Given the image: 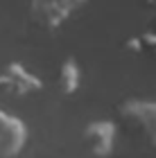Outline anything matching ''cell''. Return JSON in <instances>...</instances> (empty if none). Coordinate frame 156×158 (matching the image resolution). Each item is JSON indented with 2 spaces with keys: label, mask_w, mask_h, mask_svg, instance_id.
<instances>
[{
  "label": "cell",
  "mask_w": 156,
  "mask_h": 158,
  "mask_svg": "<svg viewBox=\"0 0 156 158\" xmlns=\"http://www.w3.org/2000/svg\"><path fill=\"white\" fill-rule=\"evenodd\" d=\"M120 118L136 135L156 149V99H127L120 104Z\"/></svg>",
  "instance_id": "1"
},
{
  "label": "cell",
  "mask_w": 156,
  "mask_h": 158,
  "mask_svg": "<svg viewBox=\"0 0 156 158\" xmlns=\"http://www.w3.org/2000/svg\"><path fill=\"white\" fill-rule=\"evenodd\" d=\"M88 0H30V16L43 30H59Z\"/></svg>",
  "instance_id": "2"
},
{
  "label": "cell",
  "mask_w": 156,
  "mask_h": 158,
  "mask_svg": "<svg viewBox=\"0 0 156 158\" xmlns=\"http://www.w3.org/2000/svg\"><path fill=\"white\" fill-rule=\"evenodd\" d=\"M0 88L16 97H25L43 88V81L20 63H7L0 73Z\"/></svg>",
  "instance_id": "3"
},
{
  "label": "cell",
  "mask_w": 156,
  "mask_h": 158,
  "mask_svg": "<svg viewBox=\"0 0 156 158\" xmlns=\"http://www.w3.org/2000/svg\"><path fill=\"white\" fill-rule=\"evenodd\" d=\"M84 142L95 158H109L116 149V124L111 120H93L84 129Z\"/></svg>",
  "instance_id": "4"
},
{
  "label": "cell",
  "mask_w": 156,
  "mask_h": 158,
  "mask_svg": "<svg viewBox=\"0 0 156 158\" xmlns=\"http://www.w3.org/2000/svg\"><path fill=\"white\" fill-rule=\"evenodd\" d=\"M27 142V129L18 118L0 111V156L16 158Z\"/></svg>",
  "instance_id": "5"
},
{
  "label": "cell",
  "mask_w": 156,
  "mask_h": 158,
  "mask_svg": "<svg viewBox=\"0 0 156 158\" xmlns=\"http://www.w3.org/2000/svg\"><path fill=\"white\" fill-rule=\"evenodd\" d=\"M79 84H82V70H79V63L77 59L68 56L66 61L59 66V77H57V86H59V93L61 95H75L79 90Z\"/></svg>",
  "instance_id": "6"
},
{
  "label": "cell",
  "mask_w": 156,
  "mask_h": 158,
  "mask_svg": "<svg viewBox=\"0 0 156 158\" xmlns=\"http://www.w3.org/2000/svg\"><path fill=\"white\" fill-rule=\"evenodd\" d=\"M140 45H143V52L150 50V52L156 54V32H147V34H140Z\"/></svg>",
  "instance_id": "7"
},
{
  "label": "cell",
  "mask_w": 156,
  "mask_h": 158,
  "mask_svg": "<svg viewBox=\"0 0 156 158\" xmlns=\"http://www.w3.org/2000/svg\"><path fill=\"white\" fill-rule=\"evenodd\" d=\"M124 48H127V50H131V52H136V54L143 52V45H140V39H138V36L127 39V41H124Z\"/></svg>",
  "instance_id": "8"
},
{
  "label": "cell",
  "mask_w": 156,
  "mask_h": 158,
  "mask_svg": "<svg viewBox=\"0 0 156 158\" xmlns=\"http://www.w3.org/2000/svg\"><path fill=\"white\" fill-rule=\"evenodd\" d=\"M147 2H150V5L154 7V9H156V0H147Z\"/></svg>",
  "instance_id": "9"
}]
</instances>
